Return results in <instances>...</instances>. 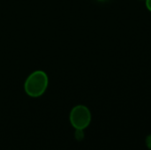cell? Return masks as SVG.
I'll return each instance as SVG.
<instances>
[{"label":"cell","instance_id":"4","mask_svg":"<svg viewBox=\"0 0 151 150\" xmlns=\"http://www.w3.org/2000/svg\"><path fill=\"white\" fill-rule=\"evenodd\" d=\"M146 144H147V147L151 149V135H149L146 139Z\"/></svg>","mask_w":151,"mask_h":150},{"label":"cell","instance_id":"5","mask_svg":"<svg viewBox=\"0 0 151 150\" xmlns=\"http://www.w3.org/2000/svg\"><path fill=\"white\" fill-rule=\"evenodd\" d=\"M146 7L151 11V0H146Z\"/></svg>","mask_w":151,"mask_h":150},{"label":"cell","instance_id":"1","mask_svg":"<svg viewBox=\"0 0 151 150\" xmlns=\"http://www.w3.org/2000/svg\"><path fill=\"white\" fill-rule=\"evenodd\" d=\"M49 85V78L45 72L37 70L28 75L24 83V89L27 95L39 97L42 95Z\"/></svg>","mask_w":151,"mask_h":150},{"label":"cell","instance_id":"2","mask_svg":"<svg viewBox=\"0 0 151 150\" xmlns=\"http://www.w3.org/2000/svg\"><path fill=\"white\" fill-rule=\"evenodd\" d=\"M70 122L76 130H84L91 122V113L88 107L77 105L70 113Z\"/></svg>","mask_w":151,"mask_h":150},{"label":"cell","instance_id":"6","mask_svg":"<svg viewBox=\"0 0 151 150\" xmlns=\"http://www.w3.org/2000/svg\"><path fill=\"white\" fill-rule=\"evenodd\" d=\"M101 1H103V0H101Z\"/></svg>","mask_w":151,"mask_h":150},{"label":"cell","instance_id":"3","mask_svg":"<svg viewBox=\"0 0 151 150\" xmlns=\"http://www.w3.org/2000/svg\"><path fill=\"white\" fill-rule=\"evenodd\" d=\"M76 137L79 140H81L83 138V132H82V130H77L76 131Z\"/></svg>","mask_w":151,"mask_h":150}]
</instances>
